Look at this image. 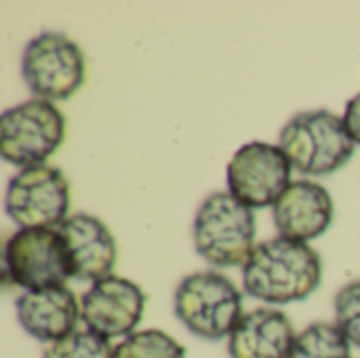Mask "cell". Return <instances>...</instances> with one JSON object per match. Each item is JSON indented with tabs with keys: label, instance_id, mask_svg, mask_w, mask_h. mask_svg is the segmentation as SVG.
I'll return each instance as SVG.
<instances>
[{
	"label": "cell",
	"instance_id": "1",
	"mask_svg": "<svg viewBox=\"0 0 360 358\" xmlns=\"http://www.w3.org/2000/svg\"><path fill=\"white\" fill-rule=\"evenodd\" d=\"M323 283V260L308 245L283 236L259 243L243 266L247 295L268 304L308 300Z\"/></svg>",
	"mask_w": 360,
	"mask_h": 358
},
{
	"label": "cell",
	"instance_id": "2",
	"mask_svg": "<svg viewBox=\"0 0 360 358\" xmlns=\"http://www.w3.org/2000/svg\"><path fill=\"white\" fill-rule=\"evenodd\" d=\"M255 213L230 192H213L194 217L196 253L217 268L245 266L255 245Z\"/></svg>",
	"mask_w": 360,
	"mask_h": 358
},
{
	"label": "cell",
	"instance_id": "3",
	"mask_svg": "<svg viewBox=\"0 0 360 358\" xmlns=\"http://www.w3.org/2000/svg\"><path fill=\"white\" fill-rule=\"evenodd\" d=\"M278 146L302 175L323 177L340 171L354 156L356 143L344 120L329 110L295 114L281 131Z\"/></svg>",
	"mask_w": 360,
	"mask_h": 358
},
{
	"label": "cell",
	"instance_id": "4",
	"mask_svg": "<svg viewBox=\"0 0 360 358\" xmlns=\"http://www.w3.org/2000/svg\"><path fill=\"white\" fill-rule=\"evenodd\" d=\"M179 323L196 338L219 342L230 338L243 319V293L219 272H194L186 276L173 295Z\"/></svg>",
	"mask_w": 360,
	"mask_h": 358
},
{
	"label": "cell",
	"instance_id": "5",
	"mask_svg": "<svg viewBox=\"0 0 360 358\" xmlns=\"http://www.w3.org/2000/svg\"><path fill=\"white\" fill-rule=\"evenodd\" d=\"M65 139V116L46 99H27L0 116V156L21 169L46 165Z\"/></svg>",
	"mask_w": 360,
	"mask_h": 358
},
{
	"label": "cell",
	"instance_id": "6",
	"mask_svg": "<svg viewBox=\"0 0 360 358\" xmlns=\"http://www.w3.org/2000/svg\"><path fill=\"white\" fill-rule=\"evenodd\" d=\"M21 76L38 99H70L86 80V57L68 34L42 32L21 55Z\"/></svg>",
	"mask_w": 360,
	"mask_h": 358
},
{
	"label": "cell",
	"instance_id": "7",
	"mask_svg": "<svg viewBox=\"0 0 360 358\" xmlns=\"http://www.w3.org/2000/svg\"><path fill=\"white\" fill-rule=\"evenodd\" d=\"M4 274L25 291L65 287L72 276L68 245L57 228H23L4 245Z\"/></svg>",
	"mask_w": 360,
	"mask_h": 358
},
{
	"label": "cell",
	"instance_id": "8",
	"mask_svg": "<svg viewBox=\"0 0 360 358\" xmlns=\"http://www.w3.org/2000/svg\"><path fill=\"white\" fill-rule=\"evenodd\" d=\"M72 192L68 177L51 165L21 169L11 177L4 211L23 228H59L70 215Z\"/></svg>",
	"mask_w": 360,
	"mask_h": 358
},
{
	"label": "cell",
	"instance_id": "9",
	"mask_svg": "<svg viewBox=\"0 0 360 358\" xmlns=\"http://www.w3.org/2000/svg\"><path fill=\"white\" fill-rule=\"evenodd\" d=\"M293 165L281 146L251 141L240 146L228 162V192L251 209L274 207L291 181Z\"/></svg>",
	"mask_w": 360,
	"mask_h": 358
},
{
	"label": "cell",
	"instance_id": "10",
	"mask_svg": "<svg viewBox=\"0 0 360 358\" xmlns=\"http://www.w3.org/2000/svg\"><path fill=\"white\" fill-rule=\"evenodd\" d=\"M146 310V293L124 276H105L91 285L80 300V321L105 340L129 338L137 331Z\"/></svg>",
	"mask_w": 360,
	"mask_h": 358
},
{
	"label": "cell",
	"instance_id": "11",
	"mask_svg": "<svg viewBox=\"0 0 360 358\" xmlns=\"http://www.w3.org/2000/svg\"><path fill=\"white\" fill-rule=\"evenodd\" d=\"M335 205L329 190L316 181H293L272 207V219L283 238L310 243L323 236L333 222Z\"/></svg>",
	"mask_w": 360,
	"mask_h": 358
},
{
	"label": "cell",
	"instance_id": "12",
	"mask_svg": "<svg viewBox=\"0 0 360 358\" xmlns=\"http://www.w3.org/2000/svg\"><path fill=\"white\" fill-rule=\"evenodd\" d=\"M57 230L68 245L74 279L97 283L112 274L118 260V245L99 217L74 213Z\"/></svg>",
	"mask_w": 360,
	"mask_h": 358
},
{
	"label": "cell",
	"instance_id": "13",
	"mask_svg": "<svg viewBox=\"0 0 360 358\" xmlns=\"http://www.w3.org/2000/svg\"><path fill=\"white\" fill-rule=\"evenodd\" d=\"M15 314L19 327L34 340L46 346L63 340L76 331L80 319V304L72 289L49 287L36 291H23L15 302Z\"/></svg>",
	"mask_w": 360,
	"mask_h": 358
},
{
	"label": "cell",
	"instance_id": "14",
	"mask_svg": "<svg viewBox=\"0 0 360 358\" xmlns=\"http://www.w3.org/2000/svg\"><path fill=\"white\" fill-rule=\"evenodd\" d=\"M295 329L289 317L276 308L245 312L228 338L230 358H289Z\"/></svg>",
	"mask_w": 360,
	"mask_h": 358
},
{
	"label": "cell",
	"instance_id": "15",
	"mask_svg": "<svg viewBox=\"0 0 360 358\" xmlns=\"http://www.w3.org/2000/svg\"><path fill=\"white\" fill-rule=\"evenodd\" d=\"M289 358H352V344L335 323H312L297 333Z\"/></svg>",
	"mask_w": 360,
	"mask_h": 358
},
{
	"label": "cell",
	"instance_id": "16",
	"mask_svg": "<svg viewBox=\"0 0 360 358\" xmlns=\"http://www.w3.org/2000/svg\"><path fill=\"white\" fill-rule=\"evenodd\" d=\"M112 358H188L186 348L160 329H143L114 346Z\"/></svg>",
	"mask_w": 360,
	"mask_h": 358
},
{
	"label": "cell",
	"instance_id": "17",
	"mask_svg": "<svg viewBox=\"0 0 360 358\" xmlns=\"http://www.w3.org/2000/svg\"><path fill=\"white\" fill-rule=\"evenodd\" d=\"M114 346L110 340L93 333L91 329H76L59 342L44 348L42 358H112Z\"/></svg>",
	"mask_w": 360,
	"mask_h": 358
},
{
	"label": "cell",
	"instance_id": "18",
	"mask_svg": "<svg viewBox=\"0 0 360 358\" xmlns=\"http://www.w3.org/2000/svg\"><path fill=\"white\" fill-rule=\"evenodd\" d=\"M335 325L354 348H360V279L335 293Z\"/></svg>",
	"mask_w": 360,
	"mask_h": 358
},
{
	"label": "cell",
	"instance_id": "19",
	"mask_svg": "<svg viewBox=\"0 0 360 358\" xmlns=\"http://www.w3.org/2000/svg\"><path fill=\"white\" fill-rule=\"evenodd\" d=\"M342 120H344L346 131H348V135L352 137V141H354L356 146H360V93L359 95H354V97L348 101Z\"/></svg>",
	"mask_w": 360,
	"mask_h": 358
}]
</instances>
